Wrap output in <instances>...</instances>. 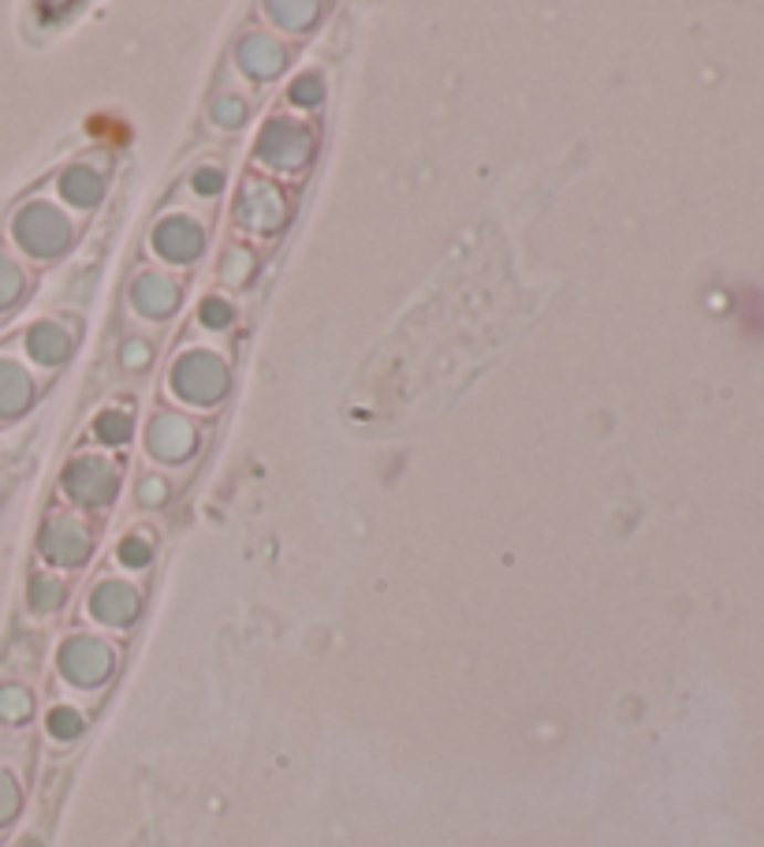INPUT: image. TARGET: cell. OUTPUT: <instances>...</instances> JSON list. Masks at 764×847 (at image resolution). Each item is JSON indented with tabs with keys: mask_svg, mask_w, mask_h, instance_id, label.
<instances>
[]
</instances>
